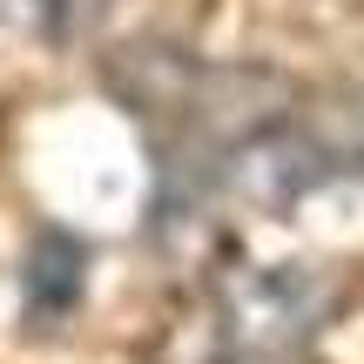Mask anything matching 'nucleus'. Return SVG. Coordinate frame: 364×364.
<instances>
[{
    "mask_svg": "<svg viewBox=\"0 0 364 364\" xmlns=\"http://www.w3.org/2000/svg\"><path fill=\"white\" fill-rule=\"evenodd\" d=\"M304 290L297 284H270V290H257V304L243 311V324H236V338L243 344H257V351H284L290 338L304 331Z\"/></svg>",
    "mask_w": 364,
    "mask_h": 364,
    "instance_id": "f257e3e1",
    "label": "nucleus"
}]
</instances>
